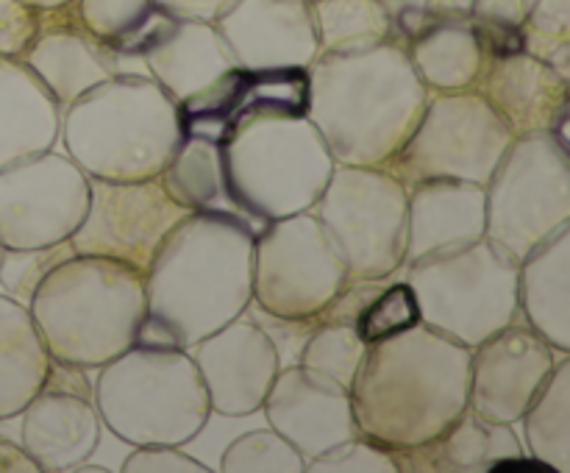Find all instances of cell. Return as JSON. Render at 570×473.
Here are the masks:
<instances>
[{
  "mask_svg": "<svg viewBox=\"0 0 570 473\" xmlns=\"http://www.w3.org/2000/svg\"><path fill=\"white\" fill-rule=\"evenodd\" d=\"M256 231L223 211H189L145 273L137 343L193 348L250 306Z\"/></svg>",
  "mask_w": 570,
  "mask_h": 473,
  "instance_id": "6da1fadb",
  "label": "cell"
},
{
  "mask_svg": "<svg viewBox=\"0 0 570 473\" xmlns=\"http://www.w3.org/2000/svg\"><path fill=\"white\" fill-rule=\"evenodd\" d=\"M471 348L415 323L367 345L351 382L360 434L393 454L432 443L468 410Z\"/></svg>",
  "mask_w": 570,
  "mask_h": 473,
  "instance_id": "7a4b0ae2",
  "label": "cell"
},
{
  "mask_svg": "<svg viewBox=\"0 0 570 473\" xmlns=\"http://www.w3.org/2000/svg\"><path fill=\"white\" fill-rule=\"evenodd\" d=\"M306 78V120L337 165H387L429 100L410 50L393 39L351 53H317Z\"/></svg>",
  "mask_w": 570,
  "mask_h": 473,
  "instance_id": "3957f363",
  "label": "cell"
},
{
  "mask_svg": "<svg viewBox=\"0 0 570 473\" xmlns=\"http://www.w3.org/2000/svg\"><path fill=\"white\" fill-rule=\"evenodd\" d=\"M59 139L89 178H154L184 139L181 111L150 76H111L61 109Z\"/></svg>",
  "mask_w": 570,
  "mask_h": 473,
  "instance_id": "277c9868",
  "label": "cell"
},
{
  "mask_svg": "<svg viewBox=\"0 0 570 473\" xmlns=\"http://www.w3.org/2000/svg\"><path fill=\"white\" fill-rule=\"evenodd\" d=\"M28 312L50 359L98 371L137 343L145 276L120 262L76 254L39 284Z\"/></svg>",
  "mask_w": 570,
  "mask_h": 473,
  "instance_id": "5b68a950",
  "label": "cell"
},
{
  "mask_svg": "<svg viewBox=\"0 0 570 473\" xmlns=\"http://www.w3.org/2000/svg\"><path fill=\"white\" fill-rule=\"evenodd\" d=\"M92 393L100 423L128 445H187L212 417L187 348L134 343L98 367Z\"/></svg>",
  "mask_w": 570,
  "mask_h": 473,
  "instance_id": "8992f818",
  "label": "cell"
},
{
  "mask_svg": "<svg viewBox=\"0 0 570 473\" xmlns=\"http://www.w3.org/2000/svg\"><path fill=\"white\" fill-rule=\"evenodd\" d=\"M334 167L337 161L306 115L259 117L223 142L228 195L259 226L309 211Z\"/></svg>",
  "mask_w": 570,
  "mask_h": 473,
  "instance_id": "52a82bcc",
  "label": "cell"
},
{
  "mask_svg": "<svg viewBox=\"0 0 570 473\" xmlns=\"http://www.w3.org/2000/svg\"><path fill=\"white\" fill-rule=\"evenodd\" d=\"M406 267L421 323L476 348L518 315V262L488 237L438 248Z\"/></svg>",
  "mask_w": 570,
  "mask_h": 473,
  "instance_id": "ba28073f",
  "label": "cell"
},
{
  "mask_svg": "<svg viewBox=\"0 0 570 473\" xmlns=\"http://www.w3.org/2000/svg\"><path fill=\"white\" fill-rule=\"evenodd\" d=\"M570 226V156L554 131L512 139L484 184V237L521 262Z\"/></svg>",
  "mask_w": 570,
  "mask_h": 473,
  "instance_id": "9c48e42d",
  "label": "cell"
},
{
  "mask_svg": "<svg viewBox=\"0 0 570 473\" xmlns=\"http://www.w3.org/2000/svg\"><path fill=\"white\" fill-rule=\"evenodd\" d=\"M406 200L410 189L384 167L337 165L309 211L348 276L393 278L406 262Z\"/></svg>",
  "mask_w": 570,
  "mask_h": 473,
  "instance_id": "30bf717a",
  "label": "cell"
},
{
  "mask_svg": "<svg viewBox=\"0 0 570 473\" xmlns=\"http://www.w3.org/2000/svg\"><path fill=\"white\" fill-rule=\"evenodd\" d=\"M515 134L476 89L429 92L423 115L399 154L384 165L404 187L454 178L488 184Z\"/></svg>",
  "mask_w": 570,
  "mask_h": 473,
  "instance_id": "8fae6325",
  "label": "cell"
},
{
  "mask_svg": "<svg viewBox=\"0 0 570 473\" xmlns=\"http://www.w3.org/2000/svg\"><path fill=\"white\" fill-rule=\"evenodd\" d=\"M348 267L312 211L265 223L254 237L250 304L315 321L348 282Z\"/></svg>",
  "mask_w": 570,
  "mask_h": 473,
  "instance_id": "7c38bea8",
  "label": "cell"
},
{
  "mask_svg": "<svg viewBox=\"0 0 570 473\" xmlns=\"http://www.w3.org/2000/svg\"><path fill=\"white\" fill-rule=\"evenodd\" d=\"M189 215L159 176L111 181L89 178V204L70 243L76 254L120 262L145 276L173 228Z\"/></svg>",
  "mask_w": 570,
  "mask_h": 473,
  "instance_id": "4fadbf2b",
  "label": "cell"
},
{
  "mask_svg": "<svg viewBox=\"0 0 570 473\" xmlns=\"http://www.w3.org/2000/svg\"><path fill=\"white\" fill-rule=\"evenodd\" d=\"M89 204V176L56 148L0 167V248L70 239Z\"/></svg>",
  "mask_w": 570,
  "mask_h": 473,
  "instance_id": "5bb4252c",
  "label": "cell"
},
{
  "mask_svg": "<svg viewBox=\"0 0 570 473\" xmlns=\"http://www.w3.org/2000/svg\"><path fill=\"white\" fill-rule=\"evenodd\" d=\"M100 426L87 367L50 362L42 387L20 412V443L39 473H65L95 454Z\"/></svg>",
  "mask_w": 570,
  "mask_h": 473,
  "instance_id": "9a60e30c",
  "label": "cell"
},
{
  "mask_svg": "<svg viewBox=\"0 0 570 473\" xmlns=\"http://www.w3.org/2000/svg\"><path fill=\"white\" fill-rule=\"evenodd\" d=\"M562 356L568 354L546 343L518 312L515 321L471 348L468 406L488 421L515 426Z\"/></svg>",
  "mask_w": 570,
  "mask_h": 473,
  "instance_id": "2e32d148",
  "label": "cell"
},
{
  "mask_svg": "<svg viewBox=\"0 0 570 473\" xmlns=\"http://www.w3.org/2000/svg\"><path fill=\"white\" fill-rule=\"evenodd\" d=\"M306 98H309V78L301 67H284V70L234 67L204 92L178 104V111H181L184 137H204L223 145L237 128L259 117L306 115Z\"/></svg>",
  "mask_w": 570,
  "mask_h": 473,
  "instance_id": "e0dca14e",
  "label": "cell"
},
{
  "mask_svg": "<svg viewBox=\"0 0 570 473\" xmlns=\"http://www.w3.org/2000/svg\"><path fill=\"white\" fill-rule=\"evenodd\" d=\"M189 354L209 395L212 415L223 417L256 415L282 367L276 345L248 309L195 343Z\"/></svg>",
  "mask_w": 570,
  "mask_h": 473,
  "instance_id": "ac0fdd59",
  "label": "cell"
},
{
  "mask_svg": "<svg viewBox=\"0 0 570 473\" xmlns=\"http://www.w3.org/2000/svg\"><path fill=\"white\" fill-rule=\"evenodd\" d=\"M259 412L306 462L360 434L348 390L301 362L278 367Z\"/></svg>",
  "mask_w": 570,
  "mask_h": 473,
  "instance_id": "d6986e66",
  "label": "cell"
},
{
  "mask_svg": "<svg viewBox=\"0 0 570 473\" xmlns=\"http://www.w3.org/2000/svg\"><path fill=\"white\" fill-rule=\"evenodd\" d=\"M215 28L245 70H306L321 53L309 0H234Z\"/></svg>",
  "mask_w": 570,
  "mask_h": 473,
  "instance_id": "ffe728a7",
  "label": "cell"
},
{
  "mask_svg": "<svg viewBox=\"0 0 570 473\" xmlns=\"http://www.w3.org/2000/svg\"><path fill=\"white\" fill-rule=\"evenodd\" d=\"M473 89L515 137L554 131L568 115V78L527 50L484 59Z\"/></svg>",
  "mask_w": 570,
  "mask_h": 473,
  "instance_id": "44dd1931",
  "label": "cell"
},
{
  "mask_svg": "<svg viewBox=\"0 0 570 473\" xmlns=\"http://www.w3.org/2000/svg\"><path fill=\"white\" fill-rule=\"evenodd\" d=\"M406 200V262L484 237V187L454 178L412 184Z\"/></svg>",
  "mask_w": 570,
  "mask_h": 473,
  "instance_id": "7402d4cb",
  "label": "cell"
},
{
  "mask_svg": "<svg viewBox=\"0 0 570 473\" xmlns=\"http://www.w3.org/2000/svg\"><path fill=\"white\" fill-rule=\"evenodd\" d=\"M142 59L150 78L176 104L204 92L237 67L215 22L206 20H176L154 48L145 50Z\"/></svg>",
  "mask_w": 570,
  "mask_h": 473,
  "instance_id": "603a6c76",
  "label": "cell"
},
{
  "mask_svg": "<svg viewBox=\"0 0 570 473\" xmlns=\"http://www.w3.org/2000/svg\"><path fill=\"white\" fill-rule=\"evenodd\" d=\"M518 312L560 354H570V226L518 262Z\"/></svg>",
  "mask_w": 570,
  "mask_h": 473,
  "instance_id": "cb8c5ba5",
  "label": "cell"
},
{
  "mask_svg": "<svg viewBox=\"0 0 570 473\" xmlns=\"http://www.w3.org/2000/svg\"><path fill=\"white\" fill-rule=\"evenodd\" d=\"M527 454L512 423L488 421L468 406L440 437L401 451L399 471L417 473H490L499 462Z\"/></svg>",
  "mask_w": 570,
  "mask_h": 473,
  "instance_id": "d4e9b609",
  "label": "cell"
},
{
  "mask_svg": "<svg viewBox=\"0 0 570 473\" xmlns=\"http://www.w3.org/2000/svg\"><path fill=\"white\" fill-rule=\"evenodd\" d=\"M61 106L22 59L0 56V167L56 148Z\"/></svg>",
  "mask_w": 570,
  "mask_h": 473,
  "instance_id": "484cf974",
  "label": "cell"
},
{
  "mask_svg": "<svg viewBox=\"0 0 570 473\" xmlns=\"http://www.w3.org/2000/svg\"><path fill=\"white\" fill-rule=\"evenodd\" d=\"M22 61L61 109L117 76L115 50L89 37L83 28L81 31L53 28V31L37 33L31 48L22 53Z\"/></svg>",
  "mask_w": 570,
  "mask_h": 473,
  "instance_id": "4316f807",
  "label": "cell"
},
{
  "mask_svg": "<svg viewBox=\"0 0 570 473\" xmlns=\"http://www.w3.org/2000/svg\"><path fill=\"white\" fill-rule=\"evenodd\" d=\"M50 354L28 306L0 293V421H9L42 387Z\"/></svg>",
  "mask_w": 570,
  "mask_h": 473,
  "instance_id": "83f0119b",
  "label": "cell"
},
{
  "mask_svg": "<svg viewBox=\"0 0 570 473\" xmlns=\"http://www.w3.org/2000/svg\"><path fill=\"white\" fill-rule=\"evenodd\" d=\"M159 181L165 184L173 200L189 211H223L237 220L254 226L248 215L232 200L226 187V173H223V145L204 137H184L178 142L176 154L159 173Z\"/></svg>",
  "mask_w": 570,
  "mask_h": 473,
  "instance_id": "f1b7e54d",
  "label": "cell"
},
{
  "mask_svg": "<svg viewBox=\"0 0 570 473\" xmlns=\"http://www.w3.org/2000/svg\"><path fill=\"white\" fill-rule=\"evenodd\" d=\"M410 61L429 92H456L476 83L484 53L473 28L449 17L412 39Z\"/></svg>",
  "mask_w": 570,
  "mask_h": 473,
  "instance_id": "f546056e",
  "label": "cell"
},
{
  "mask_svg": "<svg viewBox=\"0 0 570 473\" xmlns=\"http://www.w3.org/2000/svg\"><path fill=\"white\" fill-rule=\"evenodd\" d=\"M527 449L549 471L570 473V359L562 356L518 421Z\"/></svg>",
  "mask_w": 570,
  "mask_h": 473,
  "instance_id": "4dcf8cb0",
  "label": "cell"
},
{
  "mask_svg": "<svg viewBox=\"0 0 570 473\" xmlns=\"http://www.w3.org/2000/svg\"><path fill=\"white\" fill-rule=\"evenodd\" d=\"M309 6L321 53H351L393 39L384 0H309Z\"/></svg>",
  "mask_w": 570,
  "mask_h": 473,
  "instance_id": "1f68e13d",
  "label": "cell"
},
{
  "mask_svg": "<svg viewBox=\"0 0 570 473\" xmlns=\"http://www.w3.org/2000/svg\"><path fill=\"white\" fill-rule=\"evenodd\" d=\"M365 351L367 343L360 337L354 323H317L301 348L298 362L337 382L340 387L351 390V382L365 359Z\"/></svg>",
  "mask_w": 570,
  "mask_h": 473,
  "instance_id": "d6a6232c",
  "label": "cell"
},
{
  "mask_svg": "<svg viewBox=\"0 0 570 473\" xmlns=\"http://www.w3.org/2000/svg\"><path fill=\"white\" fill-rule=\"evenodd\" d=\"M217 467L223 473H306V460L282 434L265 426L234 437Z\"/></svg>",
  "mask_w": 570,
  "mask_h": 473,
  "instance_id": "836d02e7",
  "label": "cell"
},
{
  "mask_svg": "<svg viewBox=\"0 0 570 473\" xmlns=\"http://www.w3.org/2000/svg\"><path fill=\"white\" fill-rule=\"evenodd\" d=\"M70 256H76L70 239L37 245V248H3V254H0V287L17 304L28 306L39 284Z\"/></svg>",
  "mask_w": 570,
  "mask_h": 473,
  "instance_id": "e575fe53",
  "label": "cell"
},
{
  "mask_svg": "<svg viewBox=\"0 0 570 473\" xmlns=\"http://www.w3.org/2000/svg\"><path fill=\"white\" fill-rule=\"evenodd\" d=\"M415 323H421V312H417V298L412 293V287L404 282H387L376 295H373L371 304L360 312L356 317V332L365 339L367 345L379 343V339H387L393 334L406 332Z\"/></svg>",
  "mask_w": 570,
  "mask_h": 473,
  "instance_id": "d590c367",
  "label": "cell"
},
{
  "mask_svg": "<svg viewBox=\"0 0 570 473\" xmlns=\"http://www.w3.org/2000/svg\"><path fill=\"white\" fill-rule=\"evenodd\" d=\"M150 9V0H78V20L89 37L106 48H115L148 17Z\"/></svg>",
  "mask_w": 570,
  "mask_h": 473,
  "instance_id": "8d00e7d4",
  "label": "cell"
},
{
  "mask_svg": "<svg viewBox=\"0 0 570 473\" xmlns=\"http://www.w3.org/2000/svg\"><path fill=\"white\" fill-rule=\"evenodd\" d=\"M306 473H399V456L356 434L306 462Z\"/></svg>",
  "mask_w": 570,
  "mask_h": 473,
  "instance_id": "74e56055",
  "label": "cell"
},
{
  "mask_svg": "<svg viewBox=\"0 0 570 473\" xmlns=\"http://www.w3.org/2000/svg\"><path fill=\"white\" fill-rule=\"evenodd\" d=\"M122 473H209L212 465L184 451V445H134L120 467Z\"/></svg>",
  "mask_w": 570,
  "mask_h": 473,
  "instance_id": "f35d334b",
  "label": "cell"
},
{
  "mask_svg": "<svg viewBox=\"0 0 570 473\" xmlns=\"http://www.w3.org/2000/svg\"><path fill=\"white\" fill-rule=\"evenodd\" d=\"M39 33L37 9L22 0H0V56L22 59Z\"/></svg>",
  "mask_w": 570,
  "mask_h": 473,
  "instance_id": "ab89813d",
  "label": "cell"
},
{
  "mask_svg": "<svg viewBox=\"0 0 570 473\" xmlns=\"http://www.w3.org/2000/svg\"><path fill=\"white\" fill-rule=\"evenodd\" d=\"M473 33H476L479 45H482L484 59H499V56H510L523 50L521 26H510V22L479 17L476 26H473Z\"/></svg>",
  "mask_w": 570,
  "mask_h": 473,
  "instance_id": "60d3db41",
  "label": "cell"
},
{
  "mask_svg": "<svg viewBox=\"0 0 570 473\" xmlns=\"http://www.w3.org/2000/svg\"><path fill=\"white\" fill-rule=\"evenodd\" d=\"M176 20H206L215 22L234 0H150Z\"/></svg>",
  "mask_w": 570,
  "mask_h": 473,
  "instance_id": "b9f144b4",
  "label": "cell"
},
{
  "mask_svg": "<svg viewBox=\"0 0 570 473\" xmlns=\"http://www.w3.org/2000/svg\"><path fill=\"white\" fill-rule=\"evenodd\" d=\"M0 473H39V465L20 440L0 437Z\"/></svg>",
  "mask_w": 570,
  "mask_h": 473,
  "instance_id": "7bdbcfd3",
  "label": "cell"
},
{
  "mask_svg": "<svg viewBox=\"0 0 570 473\" xmlns=\"http://www.w3.org/2000/svg\"><path fill=\"white\" fill-rule=\"evenodd\" d=\"M426 9L432 11L440 20H449V17H462L473 11V0H423Z\"/></svg>",
  "mask_w": 570,
  "mask_h": 473,
  "instance_id": "ee69618b",
  "label": "cell"
},
{
  "mask_svg": "<svg viewBox=\"0 0 570 473\" xmlns=\"http://www.w3.org/2000/svg\"><path fill=\"white\" fill-rule=\"evenodd\" d=\"M65 473H111V467L104 465V462H89V456H87V460H81V462H76L72 467H67Z\"/></svg>",
  "mask_w": 570,
  "mask_h": 473,
  "instance_id": "f6af8a7d",
  "label": "cell"
},
{
  "mask_svg": "<svg viewBox=\"0 0 570 473\" xmlns=\"http://www.w3.org/2000/svg\"><path fill=\"white\" fill-rule=\"evenodd\" d=\"M22 3H28V6H33V9H59V6H65V3H70V0H22Z\"/></svg>",
  "mask_w": 570,
  "mask_h": 473,
  "instance_id": "bcb514c9",
  "label": "cell"
},
{
  "mask_svg": "<svg viewBox=\"0 0 570 473\" xmlns=\"http://www.w3.org/2000/svg\"><path fill=\"white\" fill-rule=\"evenodd\" d=\"M0 254H3V248H0Z\"/></svg>",
  "mask_w": 570,
  "mask_h": 473,
  "instance_id": "7dc6e473",
  "label": "cell"
}]
</instances>
